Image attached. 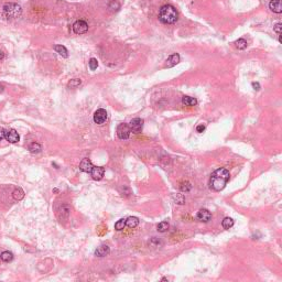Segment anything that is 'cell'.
<instances>
[{
	"mask_svg": "<svg viewBox=\"0 0 282 282\" xmlns=\"http://www.w3.org/2000/svg\"><path fill=\"white\" fill-rule=\"evenodd\" d=\"M110 252V248L107 245H100L95 250V255L97 257H105Z\"/></svg>",
	"mask_w": 282,
	"mask_h": 282,
	"instance_id": "5bb4252c",
	"label": "cell"
},
{
	"mask_svg": "<svg viewBox=\"0 0 282 282\" xmlns=\"http://www.w3.org/2000/svg\"><path fill=\"white\" fill-rule=\"evenodd\" d=\"M81 84H82V81L79 78H73L69 82L67 87H69V88H76V87H78Z\"/></svg>",
	"mask_w": 282,
	"mask_h": 282,
	"instance_id": "d4e9b609",
	"label": "cell"
},
{
	"mask_svg": "<svg viewBox=\"0 0 282 282\" xmlns=\"http://www.w3.org/2000/svg\"><path fill=\"white\" fill-rule=\"evenodd\" d=\"M90 174H92L93 179L96 180V181H99V180L103 179L104 174H105V170L101 166H93Z\"/></svg>",
	"mask_w": 282,
	"mask_h": 282,
	"instance_id": "30bf717a",
	"label": "cell"
},
{
	"mask_svg": "<svg viewBox=\"0 0 282 282\" xmlns=\"http://www.w3.org/2000/svg\"><path fill=\"white\" fill-rule=\"evenodd\" d=\"M182 103L183 105L185 106H195L196 104H197V100L195 99V98L193 97H190V96H183L182 97Z\"/></svg>",
	"mask_w": 282,
	"mask_h": 282,
	"instance_id": "e0dca14e",
	"label": "cell"
},
{
	"mask_svg": "<svg viewBox=\"0 0 282 282\" xmlns=\"http://www.w3.org/2000/svg\"><path fill=\"white\" fill-rule=\"evenodd\" d=\"M159 19L164 24H173L177 21V11L171 5H164L159 11Z\"/></svg>",
	"mask_w": 282,
	"mask_h": 282,
	"instance_id": "7a4b0ae2",
	"label": "cell"
},
{
	"mask_svg": "<svg viewBox=\"0 0 282 282\" xmlns=\"http://www.w3.org/2000/svg\"><path fill=\"white\" fill-rule=\"evenodd\" d=\"M70 212H71V209H70L69 205H63L61 207V209H60V214H61L62 218H67L70 215Z\"/></svg>",
	"mask_w": 282,
	"mask_h": 282,
	"instance_id": "44dd1931",
	"label": "cell"
},
{
	"mask_svg": "<svg viewBox=\"0 0 282 282\" xmlns=\"http://www.w3.org/2000/svg\"><path fill=\"white\" fill-rule=\"evenodd\" d=\"M130 128L129 125L127 124H120L117 128V136H118L119 139L121 140H126L130 137Z\"/></svg>",
	"mask_w": 282,
	"mask_h": 282,
	"instance_id": "277c9868",
	"label": "cell"
},
{
	"mask_svg": "<svg viewBox=\"0 0 282 282\" xmlns=\"http://www.w3.org/2000/svg\"><path fill=\"white\" fill-rule=\"evenodd\" d=\"M229 171L225 168H220L212 174L211 180H209V186L214 191H221L226 186L227 182L229 181Z\"/></svg>",
	"mask_w": 282,
	"mask_h": 282,
	"instance_id": "6da1fadb",
	"label": "cell"
},
{
	"mask_svg": "<svg viewBox=\"0 0 282 282\" xmlns=\"http://www.w3.org/2000/svg\"><path fill=\"white\" fill-rule=\"evenodd\" d=\"M139 225V218L135 216H129L126 219V226H128L129 228H135Z\"/></svg>",
	"mask_w": 282,
	"mask_h": 282,
	"instance_id": "9a60e30c",
	"label": "cell"
},
{
	"mask_svg": "<svg viewBox=\"0 0 282 282\" xmlns=\"http://www.w3.org/2000/svg\"><path fill=\"white\" fill-rule=\"evenodd\" d=\"M110 1H113V0H110Z\"/></svg>",
	"mask_w": 282,
	"mask_h": 282,
	"instance_id": "d590c367",
	"label": "cell"
},
{
	"mask_svg": "<svg viewBox=\"0 0 282 282\" xmlns=\"http://www.w3.org/2000/svg\"><path fill=\"white\" fill-rule=\"evenodd\" d=\"M196 219L198 221H203V223H207L212 219V214L209 209H202L197 212L196 214Z\"/></svg>",
	"mask_w": 282,
	"mask_h": 282,
	"instance_id": "ba28073f",
	"label": "cell"
},
{
	"mask_svg": "<svg viewBox=\"0 0 282 282\" xmlns=\"http://www.w3.org/2000/svg\"><path fill=\"white\" fill-rule=\"evenodd\" d=\"M204 130H205V126H204V125H198V126L196 127V131L200 132V133H202Z\"/></svg>",
	"mask_w": 282,
	"mask_h": 282,
	"instance_id": "d6a6232c",
	"label": "cell"
},
{
	"mask_svg": "<svg viewBox=\"0 0 282 282\" xmlns=\"http://www.w3.org/2000/svg\"><path fill=\"white\" fill-rule=\"evenodd\" d=\"M108 8L110 9V10H118L119 8H120V5H119V2L117 1V0H113V1H110V3H109Z\"/></svg>",
	"mask_w": 282,
	"mask_h": 282,
	"instance_id": "83f0119b",
	"label": "cell"
},
{
	"mask_svg": "<svg viewBox=\"0 0 282 282\" xmlns=\"http://www.w3.org/2000/svg\"><path fill=\"white\" fill-rule=\"evenodd\" d=\"M12 196H13V198H14L16 201H21L22 198L24 197V192H23V190H22V189H20V187L16 189V190L13 191Z\"/></svg>",
	"mask_w": 282,
	"mask_h": 282,
	"instance_id": "ac0fdd59",
	"label": "cell"
},
{
	"mask_svg": "<svg viewBox=\"0 0 282 282\" xmlns=\"http://www.w3.org/2000/svg\"><path fill=\"white\" fill-rule=\"evenodd\" d=\"M125 227H126V219L124 218L119 219L116 224H115V229L116 230H124Z\"/></svg>",
	"mask_w": 282,
	"mask_h": 282,
	"instance_id": "484cf974",
	"label": "cell"
},
{
	"mask_svg": "<svg viewBox=\"0 0 282 282\" xmlns=\"http://www.w3.org/2000/svg\"><path fill=\"white\" fill-rule=\"evenodd\" d=\"M3 56H5V54H3V52H2V51H0V60H2V58H3Z\"/></svg>",
	"mask_w": 282,
	"mask_h": 282,
	"instance_id": "e575fe53",
	"label": "cell"
},
{
	"mask_svg": "<svg viewBox=\"0 0 282 282\" xmlns=\"http://www.w3.org/2000/svg\"><path fill=\"white\" fill-rule=\"evenodd\" d=\"M5 138H6V140L10 143H17V142H19V140H20V136H19V133L17 132V130H14V129H10V130H8V131H6Z\"/></svg>",
	"mask_w": 282,
	"mask_h": 282,
	"instance_id": "9c48e42d",
	"label": "cell"
},
{
	"mask_svg": "<svg viewBox=\"0 0 282 282\" xmlns=\"http://www.w3.org/2000/svg\"><path fill=\"white\" fill-rule=\"evenodd\" d=\"M29 150L31 153H39L40 151L42 150V147H41L38 142H33L29 145Z\"/></svg>",
	"mask_w": 282,
	"mask_h": 282,
	"instance_id": "603a6c76",
	"label": "cell"
},
{
	"mask_svg": "<svg viewBox=\"0 0 282 282\" xmlns=\"http://www.w3.org/2000/svg\"><path fill=\"white\" fill-rule=\"evenodd\" d=\"M142 127H143V120L141 118L132 119L129 124L130 131L133 132V133H139V132H141Z\"/></svg>",
	"mask_w": 282,
	"mask_h": 282,
	"instance_id": "8992f818",
	"label": "cell"
},
{
	"mask_svg": "<svg viewBox=\"0 0 282 282\" xmlns=\"http://www.w3.org/2000/svg\"><path fill=\"white\" fill-rule=\"evenodd\" d=\"M107 120V111L103 108H99L94 113V121L97 125H103Z\"/></svg>",
	"mask_w": 282,
	"mask_h": 282,
	"instance_id": "52a82bcc",
	"label": "cell"
},
{
	"mask_svg": "<svg viewBox=\"0 0 282 282\" xmlns=\"http://www.w3.org/2000/svg\"><path fill=\"white\" fill-rule=\"evenodd\" d=\"M5 137H6V130L3 129L2 127H0V141L2 139H5Z\"/></svg>",
	"mask_w": 282,
	"mask_h": 282,
	"instance_id": "1f68e13d",
	"label": "cell"
},
{
	"mask_svg": "<svg viewBox=\"0 0 282 282\" xmlns=\"http://www.w3.org/2000/svg\"><path fill=\"white\" fill-rule=\"evenodd\" d=\"M88 64H89V69L92 70V71H95L96 69H97L98 66V61L96 60V58H90L89 62H88Z\"/></svg>",
	"mask_w": 282,
	"mask_h": 282,
	"instance_id": "f1b7e54d",
	"label": "cell"
},
{
	"mask_svg": "<svg viewBox=\"0 0 282 282\" xmlns=\"http://www.w3.org/2000/svg\"><path fill=\"white\" fill-rule=\"evenodd\" d=\"M93 163L92 161L89 160V159H83L82 161H81V163H79V169H81V171L83 172H86V173H90V171H92L93 169Z\"/></svg>",
	"mask_w": 282,
	"mask_h": 282,
	"instance_id": "8fae6325",
	"label": "cell"
},
{
	"mask_svg": "<svg viewBox=\"0 0 282 282\" xmlns=\"http://www.w3.org/2000/svg\"><path fill=\"white\" fill-rule=\"evenodd\" d=\"M252 87L255 90H259L260 89V85H259V83H252Z\"/></svg>",
	"mask_w": 282,
	"mask_h": 282,
	"instance_id": "836d02e7",
	"label": "cell"
},
{
	"mask_svg": "<svg viewBox=\"0 0 282 282\" xmlns=\"http://www.w3.org/2000/svg\"><path fill=\"white\" fill-rule=\"evenodd\" d=\"M180 189L182 191H185V192H189V191L192 189V185H191L190 182H187V181H185V182H182L181 183V185H180Z\"/></svg>",
	"mask_w": 282,
	"mask_h": 282,
	"instance_id": "4316f807",
	"label": "cell"
},
{
	"mask_svg": "<svg viewBox=\"0 0 282 282\" xmlns=\"http://www.w3.org/2000/svg\"><path fill=\"white\" fill-rule=\"evenodd\" d=\"M235 44H236V48L238 49V50H245L246 48H247V41H246L245 39H238L236 42H235Z\"/></svg>",
	"mask_w": 282,
	"mask_h": 282,
	"instance_id": "7402d4cb",
	"label": "cell"
},
{
	"mask_svg": "<svg viewBox=\"0 0 282 282\" xmlns=\"http://www.w3.org/2000/svg\"><path fill=\"white\" fill-rule=\"evenodd\" d=\"M3 11L8 17L10 18H18L21 16L22 13V8L21 6L14 2H8L3 6Z\"/></svg>",
	"mask_w": 282,
	"mask_h": 282,
	"instance_id": "3957f363",
	"label": "cell"
},
{
	"mask_svg": "<svg viewBox=\"0 0 282 282\" xmlns=\"http://www.w3.org/2000/svg\"><path fill=\"white\" fill-rule=\"evenodd\" d=\"M269 8L271 11L276 13H281L282 12V2L281 0H271L269 3Z\"/></svg>",
	"mask_w": 282,
	"mask_h": 282,
	"instance_id": "4fadbf2b",
	"label": "cell"
},
{
	"mask_svg": "<svg viewBox=\"0 0 282 282\" xmlns=\"http://www.w3.org/2000/svg\"><path fill=\"white\" fill-rule=\"evenodd\" d=\"M173 198L175 200V202H177V204H184V202H185V200H184V197H183L182 194H174Z\"/></svg>",
	"mask_w": 282,
	"mask_h": 282,
	"instance_id": "f546056e",
	"label": "cell"
},
{
	"mask_svg": "<svg viewBox=\"0 0 282 282\" xmlns=\"http://www.w3.org/2000/svg\"><path fill=\"white\" fill-rule=\"evenodd\" d=\"M87 30H88V24L84 20H77L73 24V31L76 34H84L87 32Z\"/></svg>",
	"mask_w": 282,
	"mask_h": 282,
	"instance_id": "5b68a950",
	"label": "cell"
},
{
	"mask_svg": "<svg viewBox=\"0 0 282 282\" xmlns=\"http://www.w3.org/2000/svg\"><path fill=\"white\" fill-rule=\"evenodd\" d=\"M221 226L224 227L225 229H229V228H232L234 226V220L230 217H225L223 219V221H221Z\"/></svg>",
	"mask_w": 282,
	"mask_h": 282,
	"instance_id": "ffe728a7",
	"label": "cell"
},
{
	"mask_svg": "<svg viewBox=\"0 0 282 282\" xmlns=\"http://www.w3.org/2000/svg\"><path fill=\"white\" fill-rule=\"evenodd\" d=\"M0 258H1L2 261H5V262H10L13 259V253L10 252V251H3L0 255Z\"/></svg>",
	"mask_w": 282,
	"mask_h": 282,
	"instance_id": "d6986e66",
	"label": "cell"
},
{
	"mask_svg": "<svg viewBox=\"0 0 282 282\" xmlns=\"http://www.w3.org/2000/svg\"><path fill=\"white\" fill-rule=\"evenodd\" d=\"M179 62H180V55L177 53H174V54L169 56V58L166 60L164 67H173V66H175L177 64H179Z\"/></svg>",
	"mask_w": 282,
	"mask_h": 282,
	"instance_id": "7c38bea8",
	"label": "cell"
},
{
	"mask_svg": "<svg viewBox=\"0 0 282 282\" xmlns=\"http://www.w3.org/2000/svg\"><path fill=\"white\" fill-rule=\"evenodd\" d=\"M281 29H282V24L280 23V22H279V23H277V24H276V26H273V30H274V32H276V33H277L278 35H280V34H281Z\"/></svg>",
	"mask_w": 282,
	"mask_h": 282,
	"instance_id": "4dcf8cb0",
	"label": "cell"
},
{
	"mask_svg": "<svg viewBox=\"0 0 282 282\" xmlns=\"http://www.w3.org/2000/svg\"><path fill=\"white\" fill-rule=\"evenodd\" d=\"M169 223L168 221H161L160 224L158 225V227H157V229H158L159 232H165L166 230L169 229Z\"/></svg>",
	"mask_w": 282,
	"mask_h": 282,
	"instance_id": "cb8c5ba5",
	"label": "cell"
},
{
	"mask_svg": "<svg viewBox=\"0 0 282 282\" xmlns=\"http://www.w3.org/2000/svg\"><path fill=\"white\" fill-rule=\"evenodd\" d=\"M54 51L56 53H58V55H61L62 58H67L69 56V52H67V49L64 46V45H55L54 46Z\"/></svg>",
	"mask_w": 282,
	"mask_h": 282,
	"instance_id": "2e32d148",
	"label": "cell"
}]
</instances>
